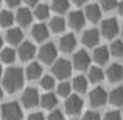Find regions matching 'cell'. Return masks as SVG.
<instances>
[{
	"mask_svg": "<svg viewBox=\"0 0 123 120\" xmlns=\"http://www.w3.org/2000/svg\"><path fill=\"white\" fill-rule=\"evenodd\" d=\"M24 86V72L19 67H11L3 75V87L9 94H14L16 90L22 89Z\"/></svg>",
	"mask_w": 123,
	"mask_h": 120,
	"instance_id": "cell-1",
	"label": "cell"
},
{
	"mask_svg": "<svg viewBox=\"0 0 123 120\" xmlns=\"http://www.w3.org/2000/svg\"><path fill=\"white\" fill-rule=\"evenodd\" d=\"M22 117H24V112H22V108L19 103L9 101L2 106V119L3 120H22Z\"/></svg>",
	"mask_w": 123,
	"mask_h": 120,
	"instance_id": "cell-2",
	"label": "cell"
},
{
	"mask_svg": "<svg viewBox=\"0 0 123 120\" xmlns=\"http://www.w3.org/2000/svg\"><path fill=\"white\" fill-rule=\"evenodd\" d=\"M51 72L56 78L59 80H66L70 76L72 73V64L69 63L67 59H56L51 66Z\"/></svg>",
	"mask_w": 123,
	"mask_h": 120,
	"instance_id": "cell-3",
	"label": "cell"
},
{
	"mask_svg": "<svg viewBox=\"0 0 123 120\" xmlns=\"http://www.w3.org/2000/svg\"><path fill=\"white\" fill-rule=\"evenodd\" d=\"M56 56H58V50L55 47V44L48 42V44L42 45L41 50H39V59L45 64H51L56 61Z\"/></svg>",
	"mask_w": 123,
	"mask_h": 120,
	"instance_id": "cell-4",
	"label": "cell"
},
{
	"mask_svg": "<svg viewBox=\"0 0 123 120\" xmlns=\"http://www.w3.org/2000/svg\"><path fill=\"white\" fill-rule=\"evenodd\" d=\"M64 108H66V112L70 115H76L80 114V112L83 111V100L80 95H69L66 100V105H64Z\"/></svg>",
	"mask_w": 123,
	"mask_h": 120,
	"instance_id": "cell-5",
	"label": "cell"
},
{
	"mask_svg": "<svg viewBox=\"0 0 123 120\" xmlns=\"http://www.w3.org/2000/svg\"><path fill=\"white\" fill-rule=\"evenodd\" d=\"M89 101L93 108H101L108 101V92L103 87H95L92 92L89 94Z\"/></svg>",
	"mask_w": 123,
	"mask_h": 120,
	"instance_id": "cell-6",
	"label": "cell"
},
{
	"mask_svg": "<svg viewBox=\"0 0 123 120\" xmlns=\"http://www.w3.org/2000/svg\"><path fill=\"white\" fill-rule=\"evenodd\" d=\"M118 33V22L117 19L111 17V19H106V20L101 22V34L108 39H112L115 38Z\"/></svg>",
	"mask_w": 123,
	"mask_h": 120,
	"instance_id": "cell-7",
	"label": "cell"
},
{
	"mask_svg": "<svg viewBox=\"0 0 123 120\" xmlns=\"http://www.w3.org/2000/svg\"><path fill=\"white\" fill-rule=\"evenodd\" d=\"M39 94H37V89L34 87H27L22 94V105L25 108H34V106L39 103Z\"/></svg>",
	"mask_w": 123,
	"mask_h": 120,
	"instance_id": "cell-8",
	"label": "cell"
},
{
	"mask_svg": "<svg viewBox=\"0 0 123 120\" xmlns=\"http://www.w3.org/2000/svg\"><path fill=\"white\" fill-rule=\"evenodd\" d=\"M90 66V56L87 55L86 50H80L73 55V67L76 70H87Z\"/></svg>",
	"mask_w": 123,
	"mask_h": 120,
	"instance_id": "cell-9",
	"label": "cell"
},
{
	"mask_svg": "<svg viewBox=\"0 0 123 120\" xmlns=\"http://www.w3.org/2000/svg\"><path fill=\"white\" fill-rule=\"evenodd\" d=\"M17 55H19V58H20L22 61H30V59H33L34 55H36V47H34V44L25 41V42H22V44L19 45Z\"/></svg>",
	"mask_w": 123,
	"mask_h": 120,
	"instance_id": "cell-10",
	"label": "cell"
},
{
	"mask_svg": "<svg viewBox=\"0 0 123 120\" xmlns=\"http://www.w3.org/2000/svg\"><path fill=\"white\" fill-rule=\"evenodd\" d=\"M84 24H86V16H84V13H81V11L70 13V16H69L70 28H73V30H80V28L84 27Z\"/></svg>",
	"mask_w": 123,
	"mask_h": 120,
	"instance_id": "cell-11",
	"label": "cell"
},
{
	"mask_svg": "<svg viewBox=\"0 0 123 120\" xmlns=\"http://www.w3.org/2000/svg\"><path fill=\"white\" fill-rule=\"evenodd\" d=\"M98 41H100V33L95 28H90V30L83 33V44L86 47H95L98 44Z\"/></svg>",
	"mask_w": 123,
	"mask_h": 120,
	"instance_id": "cell-12",
	"label": "cell"
},
{
	"mask_svg": "<svg viewBox=\"0 0 123 120\" xmlns=\"http://www.w3.org/2000/svg\"><path fill=\"white\" fill-rule=\"evenodd\" d=\"M106 78L111 83H118L123 78V67L120 64H112L109 66V69L106 70Z\"/></svg>",
	"mask_w": 123,
	"mask_h": 120,
	"instance_id": "cell-13",
	"label": "cell"
},
{
	"mask_svg": "<svg viewBox=\"0 0 123 120\" xmlns=\"http://www.w3.org/2000/svg\"><path fill=\"white\" fill-rule=\"evenodd\" d=\"M75 45H76V39H75V36H73L72 33L64 34V36L59 39V48L62 51H66V53H70V51L75 48Z\"/></svg>",
	"mask_w": 123,
	"mask_h": 120,
	"instance_id": "cell-14",
	"label": "cell"
},
{
	"mask_svg": "<svg viewBox=\"0 0 123 120\" xmlns=\"http://www.w3.org/2000/svg\"><path fill=\"white\" fill-rule=\"evenodd\" d=\"M48 27L45 24H37V25H34L33 27V30H31V36L34 38V41H37V42H42V41H45L48 38Z\"/></svg>",
	"mask_w": 123,
	"mask_h": 120,
	"instance_id": "cell-15",
	"label": "cell"
},
{
	"mask_svg": "<svg viewBox=\"0 0 123 120\" xmlns=\"http://www.w3.org/2000/svg\"><path fill=\"white\" fill-rule=\"evenodd\" d=\"M16 20L22 25V27H28L33 20V13L28 8H19L17 14H16Z\"/></svg>",
	"mask_w": 123,
	"mask_h": 120,
	"instance_id": "cell-16",
	"label": "cell"
},
{
	"mask_svg": "<svg viewBox=\"0 0 123 120\" xmlns=\"http://www.w3.org/2000/svg\"><path fill=\"white\" fill-rule=\"evenodd\" d=\"M109 56H111V53H109V48L108 47H97L95 50H93V61H95L97 64H106L109 61Z\"/></svg>",
	"mask_w": 123,
	"mask_h": 120,
	"instance_id": "cell-17",
	"label": "cell"
},
{
	"mask_svg": "<svg viewBox=\"0 0 123 120\" xmlns=\"http://www.w3.org/2000/svg\"><path fill=\"white\" fill-rule=\"evenodd\" d=\"M84 16H86L87 20L90 22H98L100 17H101V9H100L98 5H95V3H92V5H87L86 6V11H84Z\"/></svg>",
	"mask_w": 123,
	"mask_h": 120,
	"instance_id": "cell-18",
	"label": "cell"
},
{
	"mask_svg": "<svg viewBox=\"0 0 123 120\" xmlns=\"http://www.w3.org/2000/svg\"><path fill=\"white\" fill-rule=\"evenodd\" d=\"M6 41L12 45H20L24 41V33H22L20 28H9L8 33H6Z\"/></svg>",
	"mask_w": 123,
	"mask_h": 120,
	"instance_id": "cell-19",
	"label": "cell"
},
{
	"mask_svg": "<svg viewBox=\"0 0 123 120\" xmlns=\"http://www.w3.org/2000/svg\"><path fill=\"white\" fill-rule=\"evenodd\" d=\"M39 101H41V106L44 109H53V108H56V105H58V97L55 95V94L48 92V94H44V95L41 97Z\"/></svg>",
	"mask_w": 123,
	"mask_h": 120,
	"instance_id": "cell-20",
	"label": "cell"
},
{
	"mask_svg": "<svg viewBox=\"0 0 123 120\" xmlns=\"http://www.w3.org/2000/svg\"><path fill=\"white\" fill-rule=\"evenodd\" d=\"M25 75L28 80H37L42 76V66L39 63H31L25 70Z\"/></svg>",
	"mask_w": 123,
	"mask_h": 120,
	"instance_id": "cell-21",
	"label": "cell"
},
{
	"mask_svg": "<svg viewBox=\"0 0 123 120\" xmlns=\"http://www.w3.org/2000/svg\"><path fill=\"white\" fill-rule=\"evenodd\" d=\"M108 100L111 101V105L114 106H122L123 105V87H115L111 90V94L108 95Z\"/></svg>",
	"mask_w": 123,
	"mask_h": 120,
	"instance_id": "cell-22",
	"label": "cell"
},
{
	"mask_svg": "<svg viewBox=\"0 0 123 120\" xmlns=\"http://www.w3.org/2000/svg\"><path fill=\"white\" fill-rule=\"evenodd\" d=\"M72 87L80 94H84L87 90V78H84L83 75H78L73 78V83H72Z\"/></svg>",
	"mask_w": 123,
	"mask_h": 120,
	"instance_id": "cell-23",
	"label": "cell"
},
{
	"mask_svg": "<svg viewBox=\"0 0 123 120\" xmlns=\"http://www.w3.org/2000/svg\"><path fill=\"white\" fill-rule=\"evenodd\" d=\"M0 59L3 61V63L6 64H11L16 61V51L12 50V48L6 47V48H2V51H0Z\"/></svg>",
	"mask_w": 123,
	"mask_h": 120,
	"instance_id": "cell-24",
	"label": "cell"
},
{
	"mask_svg": "<svg viewBox=\"0 0 123 120\" xmlns=\"http://www.w3.org/2000/svg\"><path fill=\"white\" fill-rule=\"evenodd\" d=\"M69 6H70V2H69V0H53V3H51V9H53V11H56L58 14L66 13L67 9H69Z\"/></svg>",
	"mask_w": 123,
	"mask_h": 120,
	"instance_id": "cell-25",
	"label": "cell"
},
{
	"mask_svg": "<svg viewBox=\"0 0 123 120\" xmlns=\"http://www.w3.org/2000/svg\"><path fill=\"white\" fill-rule=\"evenodd\" d=\"M50 28H51L53 33H61L66 28V20L62 17H53L50 20Z\"/></svg>",
	"mask_w": 123,
	"mask_h": 120,
	"instance_id": "cell-26",
	"label": "cell"
},
{
	"mask_svg": "<svg viewBox=\"0 0 123 120\" xmlns=\"http://www.w3.org/2000/svg\"><path fill=\"white\" fill-rule=\"evenodd\" d=\"M105 78V72L100 67H90L89 69V81L90 83H98Z\"/></svg>",
	"mask_w": 123,
	"mask_h": 120,
	"instance_id": "cell-27",
	"label": "cell"
},
{
	"mask_svg": "<svg viewBox=\"0 0 123 120\" xmlns=\"http://www.w3.org/2000/svg\"><path fill=\"white\" fill-rule=\"evenodd\" d=\"M48 14H50V8H48V5H37L36 9H34V16H36L39 20H44V19L48 17Z\"/></svg>",
	"mask_w": 123,
	"mask_h": 120,
	"instance_id": "cell-28",
	"label": "cell"
},
{
	"mask_svg": "<svg viewBox=\"0 0 123 120\" xmlns=\"http://www.w3.org/2000/svg\"><path fill=\"white\" fill-rule=\"evenodd\" d=\"M12 20H14V16H12V13L9 11H0V25L2 27H9V25H12Z\"/></svg>",
	"mask_w": 123,
	"mask_h": 120,
	"instance_id": "cell-29",
	"label": "cell"
},
{
	"mask_svg": "<svg viewBox=\"0 0 123 120\" xmlns=\"http://www.w3.org/2000/svg\"><path fill=\"white\" fill-rule=\"evenodd\" d=\"M109 53L112 56H122L123 55V42L122 41H114L109 47Z\"/></svg>",
	"mask_w": 123,
	"mask_h": 120,
	"instance_id": "cell-30",
	"label": "cell"
},
{
	"mask_svg": "<svg viewBox=\"0 0 123 120\" xmlns=\"http://www.w3.org/2000/svg\"><path fill=\"white\" fill-rule=\"evenodd\" d=\"M41 86L44 87L45 90H51L55 87V78L50 76V75H44L41 78Z\"/></svg>",
	"mask_w": 123,
	"mask_h": 120,
	"instance_id": "cell-31",
	"label": "cell"
},
{
	"mask_svg": "<svg viewBox=\"0 0 123 120\" xmlns=\"http://www.w3.org/2000/svg\"><path fill=\"white\" fill-rule=\"evenodd\" d=\"M58 95H61V97H69L70 95V90H72V86H70L69 83H61V84H58Z\"/></svg>",
	"mask_w": 123,
	"mask_h": 120,
	"instance_id": "cell-32",
	"label": "cell"
},
{
	"mask_svg": "<svg viewBox=\"0 0 123 120\" xmlns=\"http://www.w3.org/2000/svg\"><path fill=\"white\" fill-rule=\"evenodd\" d=\"M100 5H101L103 9L111 11V9H114L118 5V0H100Z\"/></svg>",
	"mask_w": 123,
	"mask_h": 120,
	"instance_id": "cell-33",
	"label": "cell"
},
{
	"mask_svg": "<svg viewBox=\"0 0 123 120\" xmlns=\"http://www.w3.org/2000/svg\"><path fill=\"white\" fill-rule=\"evenodd\" d=\"M103 120H123V119H122V114L118 111H109L105 114V119Z\"/></svg>",
	"mask_w": 123,
	"mask_h": 120,
	"instance_id": "cell-34",
	"label": "cell"
},
{
	"mask_svg": "<svg viewBox=\"0 0 123 120\" xmlns=\"http://www.w3.org/2000/svg\"><path fill=\"white\" fill-rule=\"evenodd\" d=\"M47 120H64V114L61 111H58V109H55V111L50 112V115L47 117Z\"/></svg>",
	"mask_w": 123,
	"mask_h": 120,
	"instance_id": "cell-35",
	"label": "cell"
},
{
	"mask_svg": "<svg viewBox=\"0 0 123 120\" xmlns=\"http://www.w3.org/2000/svg\"><path fill=\"white\" fill-rule=\"evenodd\" d=\"M83 120H101L100 119V114L95 111H87L86 114L83 115Z\"/></svg>",
	"mask_w": 123,
	"mask_h": 120,
	"instance_id": "cell-36",
	"label": "cell"
},
{
	"mask_svg": "<svg viewBox=\"0 0 123 120\" xmlns=\"http://www.w3.org/2000/svg\"><path fill=\"white\" fill-rule=\"evenodd\" d=\"M27 120H45V117H44V114H42V112H33V114L28 115Z\"/></svg>",
	"mask_w": 123,
	"mask_h": 120,
	"instance_id": "cell-37",
	"label": "cell"
},
{
	"mask_svg": "<svg viewBox=\"0 0 123 120\" xmlns=\"http://www.w3.org/2000/svg\"><path fill=\"white\" fill-rule=\"evenodd\" d=\"M6 3H8L9 6H17L19 3H20V0H6Z\"/></svg>",
	"mask_w": 123,
	"mask_h": 120,
	"instance_id": "cell-38",
	"label": "cell"
},
{
	"mask_svg": "<svg viewBox=\"0 0 123 120\" xmlns=\"http://www.w3.org/2000/svg\"><path fill=\"white\" fill-rule=\"evenodd\" d=\"M25 3H27V5H30V6H34L37 3V0H25Z\"/></svg>",
	"mask_w": 123,
	"mask_h": 120,
	"instance_id": "cell-39",
	"label": "cell"
},
{
	"mask_svg": "<svg viewBox=\"0 0 123 120\" xmlns=\"http://www.w3.org/2000/svg\"><path fill=\"white\" fill-rule=\"evenodd\" d=\"M118 13H120V16H123V0L118 3Z\"/></svg>",
	"mask_w": 123,
	"mask_h": 120,
	"instance_id": "cell-40",
	"label": "cell"
},
{
	"mask_svg": "<svg viewBox=\"0 0 123 120\" xmlns=\"http://www.w3.org/2000/svg\"><path fill=\"white\" fill-rule=\"evenodd\" d=\"M73 3H76V5H83V3H86L87 0H72Z\"/></svg>",
	"mask_w": 123,
	"mask_h": 120,
	"instance_id": "cell-41",
	"label": "cell"
},
{
	"mask_svg": "<svg viewBox=\"0 0 123 120\" xmlns=\"http://www.w3.org/2000/svg\"><path fill=\"white\" fill-rule=\"evenodd\" d=\"M2 98H3V89L0 87V100H2Z\"/></svg>",
	"mask_w": 123,
	"mask_h": 120,
	"instance_id": "cell-42",
	"label": "cell"
},
{
	"mask_svg": "<svg viewBox=\"0 0 123 120\" xmlns=\"http://www.w3.org/2000/svg\"><path fill=\"white\" fill-rule=\"evenodd\" d=\"M2 45H3V39H2V36H0V51H2Z\"/></svg>",
	"mask_w": 123,
	"mask_h": 120,
	"instance_id": "cell-43",
	"label": "cell"
},
{
	"mask_svg": "<svg viewBox=\"0 0 123 120\" xmlns=\"http://www.w3.org/2000/svg\"><path fill=\"white\" fill-rule=\"evenodd\" d=\"M0 76H2V66H0Z\"/></svg>",
	"mask_w": 123,
	"mask_h": 120,
	"instance_id": "cell-44",
	"label": "cell"
},
{
	"mask_svg": "<svg viewBox=\"0 0 123 120\" xmlns=\"http://www.w3.org/2000/svg\"><path fill=\"white\" fill-rule=\"evenodd\" d=\"M122 38H123V27H122Z\"/></svg>",
	"mask_w": 123,
	"mask_h": 120,
	"instance_id": "cell-45",
	"label": "cell"
},
{
	"mask_svg": "<svg viewBox=\"0 0 123 120\" xmlns=\"http://www.w3.org/2000/svg\"><path fill=\"white\" fill-rule=\"evenodd\" d=\"M0 3H2V0H0Z\"/></svg>",
	"mask_w": 123,
	"mask_h": 120,
	"instance_id": "cell-46",
	"label": "cell"
},
{
	"mask_svg": "<svg viewBox=\"0 0 123 120\" xmlns=\"http://www.w3.org/2000/svg\"><path fill=\"white\" fill-rule=\"evenodd\" d=\"M73 120H75V119H73Z\"/></svg>",
	"mask_w": 123,
	"mask_h": 120,
	"instance_id": "cell-47",
	"label": "cell"
}]
</instances>
